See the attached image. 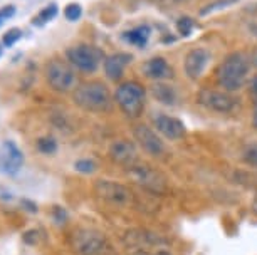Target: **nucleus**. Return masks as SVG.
Wrapping results in <instances>:
<instances>
[{
	"label": "nucleus",
	"instance_id": "1",
	"mask_svg": "<svg viewBox=\"0 0 257 255\" xmlns=\"http://www.w3.org/2000/svg\"><path fill=\"white\" fill-rule=\"evenodd\" d=\"M250 72V62L242 52H230L215 69L217 86L227 93H237L245 86Z\"/></svg>",
	"mask_w": 257,
	"mask_h": 255
},
{
	"label": "nucleus",
	"instance_id": "2",
	"mask_svg": "<svg viewBox=\"0 0 257 255\" xmlns=\"http://www.w3.org/2000/svg\"><path fill=\"white\" fill-rule=\"evenodd\" d=\"M72 101L76 106L89 113H109L113 108V98L108 86L101 81L79 84L72 93Z\"/></svg>",
	"mask_w": 257,
	"mask_h": 255
},
{
	"label": "nucleus",
	"instance_id": "3",
	"mask_svg": "<svg viewBox=\"0 0 257 255\" xmlns=\"http://www.w3.org/2000/svg\"><path fill=\"white\" fill-rule=\"evenodd\" d=\"M114 101L126 118L138 119L145 111L147 93H145L143 86L137 81H124L116 88Z\"/></svg>",
	"mask_w": 257,
	"mask_h": 255
},
{
	"label": "nucleus",
	"instance_id": "4",
	"mask_svg": "<svg viewBox=\"0 0 257 255\" xmlns=\"http://www.w3.org/2000/svg\"><path fill=\"white\" fill-rule=\"evenodd\" d=\"M126 176L130 178V181L138 185L140 188L150 191L153 195H165L168 191L167 176L152 165H147V163L138 161L137 165L126 168Z\"/></svg>",
	"mask_w": 257,
	"mask_h": 255
},
{
	"label": "nucleus",
	"instance_id": "5",
	"mask_svg": "<svg viewBox=\"0 0 257 255\" xmlns=\"http://www.w3.org/2000/svg\"><path fill=\"white\" fill-rule=\"evenodd\" d=\"M106 59L104 52L91 44H76L66 51V61L74 67L76 71L84 74H93L99 69Z\"/></svg>",
	"mask_w": 257,
	"mask_h": 255
},
{
	"label": "nucleus",
	"instance_id": "6",
	"mask_svg": "<svg viewBox=\"0 0 257 255\" xmlns=\"http://www.w3.org/2000/svg\"><path fill=\"white\" fill-rule=\"evenodd\" d=\"M44 74L49 88L56 93H71L77 88L76 69L67 61L51 59L46 64Z\"/></svg>",
	"mask_w": 257,
	"mask_h": 255
},
{
	"label": "nucleus",
	"instance_id": "7",
	"mask_svg": "<svg viewBox=\"0 0 257 255\" xmlns=\"http://www.w3.org/2000/svg\"><path fill=\"white\" fill-rule=\"evenodd\" d=\"M197 103L203 106L207 111L219 113V114H230L239 108V99L232 93H227L224 89L203 88L198 91Z\"/></svg>",
	"mask_w": 257,
	"mask_h": 255
},
{
	"label": "nucleus",
	"instance_id": "8",
	"mask_svg": "<svg viewBox=\"0 0 257 255\" xmlns=\"http://www.w3.org/2000/svg\"><path fill=\"white\" fill-rule=\"evenodd\" d=\"M94 191L101 200L116 206H130L135 203V195L128 186L116 183L113 180H98L94 183Z\"/></svg>",
	"mask_w": 257,
	"mask_h": 255
},
{
	"label": "nucleus",
	"instance_id": "9",
	"mask_svg": "<svg viewBox=\"0 0 257 255\" xmlns=\"http://www.w3.org/2000/svg\"><path fill=\"white\" fill-rule=\"evenodd\" d=\"M108 240L98 230L82 228L74 233V250L79 255H104Z\"/></svg>",
	"mask_w": 257,
	"mask_h": 255
},
{
	"label": "nucleus",
	"instance_id": "10",
	"mask_svg": "<svg viewBox=\"0 0 257 255\" xmlns=\"http://www.w3.org/2000/svg\"><path fill=\"white\" fill-rule=\"evenodd\" d=\"M133 136L147 155L153 158H163L167 155V146L153 128L147 126V124H138L133 128Z\"/></svg>",
	"mask_w": 257,
	"mask_h": 255
},
{
	"label": "nucleus",
	"instance_id": "11",
	"mask_svg": "<svg viewBox=\"0 0 257 255\" xmlns=\"http://www.w3.org/2000/svg\"><path fill=\"white\" fill-rule=\"evenodd\" d=\"M210 59H212V54L205 47H195V49L188 51L185 59H183V71H185L187 78L190 81L200 79Z\"/></svg>",
	"mask_w": 257,
	"mask_h": 255
},
{
	"label": "nucleus",
	"instance_id": "12",
	"mask_svg": "<svg viewBox=\"0 0 257 255\" xmlns=\"http://www.w3.org/2000/svg\"><path fill=\"white\" fill-rule=\"evenodd\" d=\"M109 158L116 165L130 168L138 163V150L137 144L130 139H116L109 146Z\"/></svg>",
	"mask_w": 257,
	"mask_h": 255
},
{
	"label": "nucleus",
	"instance_id": "13",
	"mask_svg": "<svg viewBox=\"0 0 257 255\" xmlns=\"http://www.w3.org/2000/svg\"><path fill=\"white\" fill-rule=\"evenodd\" d=\"M124 243L128 245L130 248H152V247L162 248V247H167L168 240L162 237V235L150 232V230L137 228V230H130V232L124 235Z\"/></svg>",
	"mask_w": 257,
	"mask_h": 255
},
{
	"label": "nucleus",
	"instance_id": "14",
	"mask_svg": "<svg viewBox=\"0 0 257 255\" xmlns=\"http://www.w3.org/2000/svg\"><path fill=\"white\" fill-rule=\"evenodd\" d=\"M153 128L155 131L160 133L165 139L170 141H178L187 134L185 124L175 116H168V114H158L153 118Z\"/></svg>",
	"mask_w": 257,
	"mask_h": 255
},
{
	"label": "nucleus",
	"instance_id": "15",
	"mask_svg": "<svg viewBox=\"0 0 257 255\" xmlns=\"http://www.w3.org/2000/svg\"><path fill=\"white\" fill-rule=\"evenodd\" d=\"M143 74L147 76L148 79H153L157 83H165V81H170L175 78V71H173L172 64L162 56L152 57L143 64Z\"/></svg>",
	"mask_w": 257,
	"mask_h": 255
},
{
	"label": "nucleus",
	"instance_id": "16",
	"mask_svg": "<svg viewBox=\"0 0 257 255\" xmlns=\"http://www.w3.org/2000/svg\"><path fill=\"white\" fill-rule=\"evenodd\" d=\"M133 57L126 52H116V54H111L104 59L103 67H104V74L106 78L113 83H119L124 76V69L126 66L132 62Z\"/></svg>",
	"mask_w": 257,
	"mask_h": 255
},
{
	"label": "nucleus",
	"instance_id": "17",
	"mask_svg": "<svg viewBox=\"0 0 257 255\" xmlns=\"http://www.w3.org/2000/svg\"><path fill=\"white\" fill-rule=\"evenodd\" d=\"M150 36H152V27L148 24H143V26H137L130 29V31H124L121 37H123L126 44H132L135 47H138V49H143L148 44Z\"/></svg>",
	"mask_w": 257,
	"mask_h": 255
},
{
	"label": "nucleus",
	"instance_id": "18",
	"mask_svg": "<svg viewBox=\"0 0 257 255\" xmlns=\"http://www.w3.org/2000/svg\"><path fill=\"white\" fill-rule=\"evenodd\" d=\"M2 158H4L2 166L7 173H16L24 163L22 153L19 151V148L12 141L4 143V156Z\"/></svg>",
	"mask_w": 257,
	"mask_h": 255
},
{
	"label": "nucleus",
	"instance_id": "19",
	"mask_svg": "<svg viewBox=\"0 0 257 255\" xmlns=\"http://www.w3.org/2000/svg\"><path fill=\"white\" fill-rule=\"evenodd\" d=\"M152 96L165 106H175L178 99L175 88L165 83H155L152 86Z\"/></svg>",
	"mask_w": 257,
	"mask_h": 255
},
{
	"label": "nucleus",
	"instance_id": "20",
	"mask_svg": "<svg viewBox=\"0 0 257 255\" xmlns=\"http://www.w3.org/2000/svg\"><path fill=\"white\" fill-rule=\"evenodd\" d=\"M57 12H59V9H57L56 4H49V6H46L41 12L37 14L36 17L32 19V26H34V27H42V26H46L47 22L54 21L56 16H57Z\"/></svg>",
	"mask_w": 257,
	"mask_h": 255
},
{
	"label": "nucleus",
	"instance_id": "21",
	"mask_svg": "<svg viewBox=\"0 0 257 255\" xmlns=\"http://www.w3.org/2000/svg\"><path fill=\"white\" fill-rule=\"evenodd\" d=\"M237 2H239V0H213V2L207 4L205 7L200 9V16H208V14L222 11V9H229Z\"/></svg>",
	"mask_w": 257,
	"mask_h": 255
},
{
	"label": "nucleus",
	"instance_id": "22",
	"mask_svg": "<svg viewBox=\"0 0 257 255\" xmlns=\"http://www.w3.org/2000/svg\"><path fill=\"white\" fill-rule=\"evenodd\" d=\"M37 150L44 155H54L57 151V141L52 136H44L37 139Z\"/></svg>",
	"mask_w": 257,
	"mask_h": 255
},
{
	"label": "nucleus",
	"instance_id": "23",
	"mask_svg": "<svg viewBox=\"0 0 257 255\" xmlns=\"http://www.w3.org/2000/svg\"><path fill=\"white\" fill-rule=\"evenodd\" d=\"M22 39V31L19 27H12L4 34V39H2V44L4 47H12L14 44H17L19 41Z\"/></svg>",
	"mask_w": 257,
	"mask_h": 255
},
{
	"label": "nucleus",
	"instance_id": "24",
	"mask_svg": "<svg viewBox=\"0 0 257 255\" xmlns=\"http://www.w3.org/2000/svg\"><path fill=\"white\" fill-rule=\"evenodd\" d=\"M193 27H195V22H193L192 17H180L177 21V31L183 37L190 36L192 31H193Z\"/></svg>",
	"mask_w": 257,
	"mask_h": 255
},
{
	"label": "nucleus",
	"instance_id": "25",
	"mask_svg": "<svg viewBox=\"0 0 257 255\" xmlns=\"http://www.w3.org/2000/svg\"><path fill=\"white\" fill-rule=\"evenodd\" d=\"M82 16V7L79 4H67L64 9V17L69 22H77Z\"/></svg>",
	"mask_w": 257,
	"mask_h": 255
},
{
	"label": "nucleus",
	"instance_id": "26",
	"mask_svg": "<svg viewBox=\"0 0 257 255\" xmlns=\"http://www.w3.org/2000/svg\"><path fill=\"white\" fill-rule=\"evenodd\" d=\"M74 168H76V171L89 175V173H93L96 170V163L93 160H77L74 163Z\"/></svg>",
	"mask_w": 257,
	"mask_h": 255
},
{
	"label": "nucleus",
	"instance_id": "27",
	"mask_svg": "<svg viewBox=\"0 0 257 255\" xmlns=\"http://www.w3.org/2000/svg\"><path fill=\"white\" fill-rule=\"evenodd\" d=\"M244 160L247 165L254 166L257 170V144H250V146L245 148L244 151Z\"/></svg>",
	"mask_w": 257,
	"mask_h": 255
},
{
	"label": "nucleus",
	"instance_id": "28",
	"mask_svg": "<svg viewBox=\"0 0 257 255\" xmlns=\"http://www.w3.org/2000/svg\"><path fill=\"white\" fill-rule=\"evenodd\" d=\"M128 255H172V253H170V250L162 247V248H157V252H152V250H148V248H130Z\"/></svg>",
	"mask_w": 257,
	"mask_h": 255
},
{
	"label": "nucleus",
	"instance_id": "29",
	"mask_svg": "<svg viewBox=\"0 0 257 255\" xmlns=\"http://www.w3.org/2000/svg\"><path fill=\"white\" fill-rule=\"evenodd\" d=\"M14 16H16V7L14 6H4L0 9V19H2L4 22L9 21V19H12Z\"/></svg>",
	"mask_w": 257,
	"mask_h": 255
},
{
	"label": "nucleus",
	"instance_id": "30",
	"mask_svg": "<svg viewBox=\"0 0 257 255\" xmlns=\"http://www.w3.org/2000/svg\"><path fill=\"white\" fill-rule=\"evenodd\" d=\"M54 215H56V222H57V223H64L66 211L62 210L61 206H54Z\"/></svg>",
	"mask_w": 257,
	"mask_h": 255
},
{
	"label": "nucleus",
	"instance_id": "31",
	"mask_svg": "<svg viewBox=\"0 0 257 255\" xmlns=\"http://www.w3.org/2000/svg\"><path fill=\"white\" fill-rule=\"evenodd\" d=\"M250 123H252V128L257 131V101L254 103V109H252V118H250Z\"/></svg>",
	"mask_w": 257,
	"mask_h": 255
},
{
	"label": "nucleus",
	"instance_id": "32",
	"mask_svg": "<svg viewBox=\"0 0 257 255\" xmlns=\"http://www.w3.org/2000/svg\"><path fill=\"white\" fill-rule=\"evenodd\" d=\"M250 93L257 101V76H254V78L250 79Z\"/></svg>",
	"mask_w": 257,
	"mask_h": 255
},
{
	"label": "nucleus",
	"instance_id": "33",
	"mask_svg": "<svg viewBox=\"0 0 257 255\" xmlns=\"http://www.w3.org/2000/svg\"><path fill=\"white\" fill-rule=\"evenodd\" d=\"M150 2L155 4V6H162V7H165V6H168V4L175 2V0H150Z\"/></svg>",
	"mask_w": 257,
	"mask_h": 255
},
{
	"label": "nucleus",
	"instance_id": "34",
	"mask_svg": "<svg viewBox=\"0 0 257 255\" xmlns=\"http://www.w3.org/2000/svg\"><path fill=\"white\" fill-rule=\"evenodd\" d=\"M252 211L257 215V195L254 196V200H252Z\"/></svg>",
	"mask_w": 257,
	"mask_h": 255
},
{
	"label": "nucleus",
	"instance_id": "35",
	"mask_svg": "<svg viewBox=\"0 0 257 255\" xmlns=\"http://www.w3.org/2000/svg\"><path fill=\"white\" fill-rule=\"evenodd\" d=\"M252 62H254V66L257 67V52H255V54H254V61H252Z\"/></svg>",
	"mask_w": 257,
	"mask_h": 255
},
{
	"label": "nucleus",
	"instance_id": "36",
	"mask_svg": "<svg viewBox=\"0 0 257 255\" xmlns=\"http://www.w3.org/2000/svg\"><path fill=\"white\" fill-rule=\"evenodd\" d=\"M4 44H0V57H2V52H4V47H2Z\"/></svg>",
	"mask_w": 257,
	"mask_h": 255
},
{
	"label": "nucleus",
	"instance_id": "37",
	"mask_svg": "<svg viewBox=\"0 0 257 255\" xmlns=\"http://www.w3.org/2000/svg\"><path fill=\"white\" fill-rule=\"evenodd\" d=\"M175 2H188V0H175Z\"/></svg>",
	"mask_w": 257,
	"mask_h": 255
},
{
	"label": "nucleus",
	"instance_id": "38",
	"mask_svg": "<svg viewBox=\"0 0 257 255\" xmlns=\"http://www.w3.org/2000/svg\"><path fill=\"white\" fill-rule=\"evenodd\" d=\"M2 24H4V21H2V19H0V26H2Z\"/></svg>",
	"mask_w": 257,
	"mask_h": 255
}]
</instances>
